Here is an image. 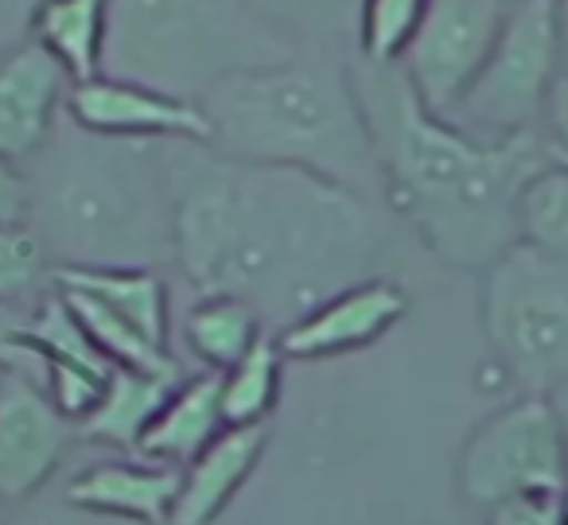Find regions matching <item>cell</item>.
<instances>
[{"mask_svg": "<svg viewBox=\"0 0 568 525\" xmlns=\"http://www.w3.org/2000/svg\"><path fill=\"white\" fill-rule=\"evenodd\" d=\"M0 525H4V522H0Z\"/></svg>", "mask_w": 568, "mask_h": 525, "instance_id": "cell-34", "label": "cell"}, {"mask_svg": "<svg viewBox=\"0 0 568 525\" xmlns=\"http://www.w3.org/2000/svg\"><path fill=\"white\" fill-rule=\"evenodd\" d=\"M164 183L168 238L203 296L250 300L261 315L296 323L366 281L378 230L358 191L343 183L191 149L168 152Z\"/></svg>", "mask_w": 568, "mask_h": 525, "instance_id": "cell-1", "label": "cell"}, {"mask_svg": "<svg viewBox=\"0 0 568 525\" xmlns=\"http://www.w3.org/2000/svg\"><path fill=\"white\" fill-rule=\"evenodd\" d=\"M560 71H565V48H560L557 4L514 0L495 51L444 121L487 141L537 133Z\"/></svg>", "mask_w": 568, "mask_h": 525, "instance_id": "cell-5", "label": "cell"}, {"mask_svg": "<svg viewBox=\"0 0 568 525\" xmlns=\"http://www.w3.org/2000/svg\"><path fill=\"white\" fill-rule=\"evenodd\" d=\"M549 401H552V408H557V416H560V428H565V440H568V377L557 385V390L549 393Z\"/></svg>", "mask_w": 568, "mask_h": 525, "instance_id": "cell-29", "label": "cell"}, {"mask_svg": "<svg viewBox=\"0 0 568 525\" xmlns=\"http://www.w3.org/2000/svg\"><path fill=\"white\" fill-rule=\"evenodd\" d=\"M32 315V307L24 304H4L0 300V374L12 370V374H32L40 377V362L24 346V323Z\"/></svg>", "mask_w": 568, "mask_h": 525, "instance_id": "cell-26", "label": "cell"}, {"mask_svg": "<svg viewBox=\"0 0 568 525\" xmlns=\"http://www.w3.org/2000/svg\"><path fill=\"white\" fill-rule=\"evenodd\" d=\"M549 152H552V160H560V164L568 168V152H557V149H549Z\"/></svg>", "mask_w": 568, "mask_h": 525, "instance_id": "cell-32", "label": "cell"}, {"mask_svg": "<svg viewBox=\"0 0 568 525\" xmlns=\"http://www.w3.org/2000/svg\"><path fill=\"white\" fill-rule=\"evenodd\" d=\"M180 471L149 460H113L87 467L67 483V502L90 514L129 517L141 525H172Z\"/></svg>", "mask_w": 568, "mask_h": 525, "instance_id": "cell-14", "label": "cell"}, {"mask_svg": "<svg viewBox=\"0 0 568 525\" xmlns=\"http://www.w3.org/2000/svg\"><path fill=\"white\" fill-rule=\"evenodd\" d=\"M459 494L487 514L521 494H565L568 440L549 393H521L483 416L459 452Z\"/></svg>", "mask_w": 568, "mask_h": 525, "instance_id": "cell-6", "label": "cell"}, {"mask_svg": "<svg viewBox=\"0 0 568 525\" xmlns=\"http://www.w3.org/2000/svg\"><path fill=\"white\" fill-rule=\"evenodd\" d=\"M425 12L428 0H363V9H358V40H363L366 63H402Z\"/></svg>", "mask_w": 568, "mask_h": 525, "instance_id": "cell-23", "label": "cell"}, {"mask_svg": "<svg viewBox=\"0 0 568 525\" xmlns=\"http://www.w3.org/2000/svg\"><path fill=\"white\" fill-rule=\"evenodd\" d=\"M74 125L82 133L110 137V141H187L211 144V118L195 98L168 94L133 79H98L79 82L67 94Z\"/></svg>", "mask_w": 568, "mask_h": 525, "instance_id": "cell-8", "label": "cell"}, {"mask_svg": "<svg viewBox=\"0 0 568 525\" xmlns=\"http://www.w3.org/2000/svg\"><path fill=\"white\" fill-rule=\"evenodd\" d=\"M63 87L67 71L40 43L0 55V160L17 164L43 149Z\"/></svg>", "mask_w": 568, "mask_h": 525, "instance_id": "cell-13", "label": "cell"}, {"mask_svg": "<svg viewBox=\"0 0 568 525\" xmlns=\"http://www.w3.org/2000/svg\"><path fill=\"white\" fill-rule=\"evenodd\" d=\"M487 525H568L565 494H521L487 509Z\"/></svg>", "mask_w": 568, "mask_h": 525, "instance_id": "cell-25", "label": "cell"}, {"mask_svg": "<svg viewBox=\"0 0 568 525\" xmlns=\"http://www.w3.org/2000/svg\"><path fill=\"white\" fill-rule=\"evenodd\" d=\"M79 436L71 416L59 413L51 393L32 374H0V502L36 494L63 463Z\"/></svg>", "mask_w": 568, "mask_h": 525, "instance_id": "cell-9", "label": "cell"}, {"mask_svg": "<svg viewBox=\"0 0 568 525\" xmlns=\"http://www.w3.org/2000/svg\"><path fill=\"white\" fill-rule=\"evenodd\" d=\"M110 0H40L32 12V43L67 71L71 87L102 74Z\"/></svg>", "mask_w": 568, "mask_h": 525, "instance_id": "cell-18", "label": "cell"}, {"mask_svg": "<svg viewBox=\"0 0 568 525\" xmlns=\"http://www.w3.org/2000/svg\"><path fill=\"white\" fill-rule=\"evenodd\" d=\"M479 315L498 366L521 393H552L568 377V261L526 245L483 269Z\"/></svg>", "mask_w": 568, "mask_h": 525, "instance_id": "cell-4", "label": "cell"}, {"mask_svg": "<svg viewBox=\"0 0 568 525\" xmlns=\"http://www.w3.org/2000/svg\"><path fill=\"white\" fill-rule=\"evenodd\" d=\"M24 346L40 362V382L59 405V413L79 424L102 397L113 362L94 346V339L87 335L71 304L59 296V289L32 307L24 323Z\"/></svg>", "mask_w": 568, "mask_h": 525, "instance_id": "cell-11", "label": "cell"}, {"mask_svg": "<svg viewBox=\"0 0 568 525\" xmlns=\"http://www.w3.org/2000/svg\"><path fill=\"white\" fill-rule=\"evenodd\" d=\"M55 289L82 292L133 323L144 339L168 346V289L152 269L141 265H59Z\"/></svg>", "mask_w": 568, "mask_h": 525, "instance_id": "cell-17", "label": "cell"}, {"mask_svg": "<svg viewBox=\"0 0 568 525\" xmlns=\"http://www.w3.org/2000/svg\"><path fill=\"white\" fill-rule=\"evenodd\" d=\"M55 238L71 245L67 265H121L141 238V195L110 164H87L51 195Z\"/></svg>", "mask_w": 568, "mask_h": 525, "instance_id": "cell-10", "label": "cell"}, {"mask_svg": "<svg viewBox=\"0 0 568 525\" xmlns=\"http://www.w3.org/2000/svg\"><path fill=\"white\" fill-rule=\"evenodd\" d=\"M405 312H409V296L394 281L374 276V281L351 284L312 312H304L301 320L281 331L276 343H281L284 359H339V354L374 346L382 335L394 331V323H402Z\"/></svg>", "mask_w": 568, "mask_h": 525, "instance_id": "cell-12", "label": "cell"}, {"mask_svg": "<svg viewBox=\"0 0 568 525\" xmlns=\"http://www.w3.org/2000/svg\"><path fill=\"white\" fill-rule=\"evenodd\" d=\"M32 183L17 172V164L0 160V226H28L32 214Z\"/></svg>", "mask_w": 568, "mask_h": 525, "instance_id": "cell-27", "label": "cell"}, {"mask_svg": "<svg viewBox=\"0 0 568 525\" xmlns=\"http://www.w3.org/2000/svg\"><path fill=\"white\" fill-rule=\"evenodd\" d=\"M180 382L183 377H160L144 374V370L113 366L98 405L74 428H79L82 440H98V444L121 447V452H136L141 436L149 432V424L156 421V413L164 408V401L172 397V390Z\"/></svg>", "mask_w": 568, "mask_h": 525, "instance_id": "cell-19", "label": "cell"}, {"mask_svg": "<svg viewBox=\"0 0 568 525\" xmlns=\"http://www.w3.org/2000/svg\"><path fill=\"white\" fill-rule=\"evenodd\" d=\"M48 276V250L32 226H0V300L20 304Z\"/></svg>", "mask_w": 568, "mask_h": 525, "instance_id": "cell-24", "label": "cell"}, {"mask_svg": "<svg viewBox=\"0 0 568 525\" xmlns=\"http://www.w3.org/2000/svg\"><path fill=\"white\" fill-rule=\"evenodd\" d=\"M541 125H545V144L557 152H568V63H565V71L557 74V82H552Z\"/></svg>", "mask_w": 568, "mask_h": 525, "instance_id": "cell-28", "label": "cell"}, {"mask_svg": "<svg viewBox=\"0 0 568 525\" xmlns=\"http://www.w3.org/2000/svg\"><path fill=\"white\" fill-rule=\"evenodd\" d=\"M230 424L226 413H222V377L211 370V374L187 377V382L175 385L172 397L156 413V421L141 436L136 452L149 463H164V467L183 471Z\"/></svg>", "mask_w": 568, "mask_h": 525, "instance_id": "cell-16", "label": "cell"}, {"mask_svg": "<svg viewBox=\"0 0 568 525\" xmlns=\"http://www.w3.org/2000/svg\"><path fill=\"white\" fill-rule=\"evenodd\" d=\"M565 522H568V486H565Z\"/></svg>", "mask_w": 568, "mask_h": 525, "instance_id": "cell-33", "label": "cell"}, {"mask_svg": "<svg viewBox=\"0 0 568 525\" xmlns=\"http://www.w3.org/2000/svg\"><path fill=\"white\" fill-rule=\"evenodd\" d=\"M281 4H296V9H320L324 0H281Z\"/></svg>", "mask_w": 568, "mask_h": 525, "instance_id": "cell-31", "label": "cell"}, {"mask_svg": "<svg viewBox=\"0 0 568 525\" xmlns=\"http://www.w3.org/2000/svg\"><path fill=\"white\" fill-rule=\"evenodd\" d=\"M261 335H265L261 312L250 300L237 296H203L183 315V339H187L191 354L203 359L214 374L242 362Z\"/></svg>", "mask_w": 568, "mask_h": 525, "instance_id": "cell-20", "label": "cell"}, {"mask_svg": "<svg viewBox=\"0 0 568 525\" xmlns=\"http://www.w3.org/2000/svg\"><path fill=\"white\" fill-rule=\"evenodd\" d=\"M557 4V28H560V48H565V63H568V0H552Z\"/></svg>", "mask_w": 568, "mask_h": 525, "instance_id": "cell-30", "label": "cell"}, {"mask_svg": "<svg viewBox=\"0 0 568 525\" xmlns=\"http://www.w3.org/2000/svg\"><path fill=\"white\" fill-rule=\"evenodd\" d=\"M514 0H428L402 71L428 113L448 118L495 51Z\"/></svg>", "mask_w": 568, "mask_h": 525, "instance_id": "cell-7", "label": "cell"}, {"mask_svg": "<svg viewBox=\"0 0 568 525\" xmlns=\"http://www.w3.org/2000/svg\"><path fill=\"white\" fill-rule=\"evenodd\" d=\"M268 447L265 424L250 428H226L199 460L180 471V494H175L172 525H214L230 506L242 483L257 471Z\"/></svg>", "mask_w": 568, "mask_h": 525, "instance_id": "cell-15", "label": "cell"}, {"mask_svg": "<svg viewBox=\"0 0 568 525\" xmlns=\"http://www.w3.org/2000/svg\"><path fill=\"white\" fill-rule=\"evenodd\" d=\"M214 152L245 164L304 168L358 191L378 175L351 79L316 63L245 67L214 79L199 102Z\"/></svg>", "mask_w": 568, "mask_h": 525, "instance_id": "cell-3", "label": "cell"}, {"mask_svg": "<svg viewBox=\"0 0 568 525\" xmlns=\"http://www.w3.org/2000/svg\"><path fill=\"white\" fill-rule=\"evenodd\" d=\"M514 234L526 250L568 261V168L552 160V152L521 183L514 203Z\"/></svg>", "mask_w": 568, "mask_h": 525, "instance_id": "cell-21", "label": "cell"}, {"mask_svg": "<svg viewBox=\"0 0 568 525\" xmlns=\"http://www.w3.org/2000/svg\"><path fill=\"white\" fill-rule=\"evenodd\" d=\"M394 211L413 222L440 261L487 269L518 245L514 203L549 144L537 133L487 141L425 110L402 63L358 59L347 71Z\"/></svg>", "mask_w": 568, "mask_h": 525, "instance_id": "cell-2", "label": "cell"}, {"mask_svg": "<svg viewBox=\"0 0 568 525\" xmlns=\"http://www.w3.org/2000/svg\"><path fill=\"white\" fill-rule=\"evenodd\" d=\"M281 374H284V351L273 335H261L257 346L222 370V413L230 428H250L265 424V416L281 401Z\"/></svg>", "mask_w": 568, "mask_h": 525, "instance_id": "cell-22", "label": "cell"}]
</instances>
